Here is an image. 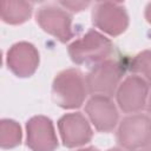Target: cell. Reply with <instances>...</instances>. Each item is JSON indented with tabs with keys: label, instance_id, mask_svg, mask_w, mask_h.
<instances>
[{
	"label": "cell",
	"instance_id": "1",
	"mask_svg": "<svg viewBox=\"0 0 151 151\" xmlns=\"http://www.w3.org/2000/svg\"><path fill=\"white\" fill-rule=\"evenodd\" d=\"M68 55L77 65H98L107 60L112 52V41L97 29H88L83 37L70 44Z\"/></svg>",
	"mask_w": 151,
	"mask_h": 151
},
{
	"label": "cell",
	"instance_id": "2",
	"mask_svg": "<svg viewBox=\"0 0 151 151\" xmlns=\"http://www.w3.org/2000/svg\"><path fill=\"white\" fill-rule=\"evenodd\" d=\"M87 96L86 81L78 68H67L59 72L52 84V97L61 109L72 110L83 105Z\"/></svg>",
	"mask_w": 151,
	"mask_h": 151
},
{
	"label": "cell",
	"instance_id": "3",
	"mask_svg": "<svg viewBox=\"0 0 151 151\" xmlns=\"http://www.w3.org/2000/svg\"><path fill=\"white\" fill-rule=\"evenodd\" d=\"M116 137L117 143L124 150L146 149L151 145V119L142 113L127 116L119 123Z\"/></svg>",
	"mask_w": 151,
	"mask_h": 151
},
{
	"label": "cell",
	"instance_id": "4",
	"mask_svg": "<svg viewBox=\"0 0 151 151\" xmlns=\"http://www.w3.org/2000/svg\"><path fill=\"white\" fill-rule=\"evenodd\" d=\"M124 76V67L114 59H107L96 66L87 73L85 81L87 92L92 96L112 97L116 94L120 80Z\"/></svg>",
	"mask_w": 151,
	"mask_h": 151
},
{
	"label": "cell",
	"instance_id": "5",
	"mask_svg": "<svg viewBox=\"0 0 151 151\" xmlns=\"http://www.w3.org/2000/svg\"><path fill=\"white\" fill-rule=\"evenodd\" d=\"M92 22L101 32L110 37H118L129 26L126 8L119 2H97L92 9Z\"/></svg>",
	"mask_w": 151,
	"mask_h": 151
},
{
	"label": "cell",
	"instance_id": "6",
	"mask_svg": "<svg viewBox=\"0 0 151 151\" xmlns=\"http://www.w3.org/2000/svg\"><path fill=\"white\" fill-rule=\"evenodd\" d=\"M35 20L45 32L57 38L60 42H67L73 38L72 15L58 5L41 6L35 14Z\"/></svg>",
	"mask_w": 151,
	"mask_h": 151
},
{
	"label": "cell",
	"instance_id": "7",
	"mask_svg": "<svg viewBox=\"0 0 151 151\" xmlns=\"http://www.w3.org/2000/svg\"><path fill=\"white\" fill-rule=\"evenodd\" d=\"M149 84L137 74L126 77L116 92L119 109L124 113H138L144 110L149 98Z\"/></svg>",
	"mask_w": 151,
	"mask_h": 151
},
{
	"label": "cell",
	"instance_id": "8",
	"mask_svg": "<svg viewBox=\"0 0 151 151\" xmlns=\"http://www.w3.org/2000/svg\"><path fill=\"white\" fill-rule=\"evenodd\" d=\"M61 142L66 147H77L91 142L93 132L86 117L80 112L66 113L58 120Z\"/></svg>",
	"mask_w": 151,
	"mask_h": 151
},
{
	"label": "cell",
	"instance_id": "9",
	"mask_svg": "<svg viewBox=\"0 0 151 151\" xmlns=\"http://www.w3.org/2000/svg\"><path fill=\"white\" fill-rule=\"evenodd\" d=\"M26 145L32 151H54L58 138L52 120L45 116H34L26 123Z\"/></svg>",
	"mask_w": 151,
	"mask_h": 151
},
{
	"label": "cell",
	"instance_id": "10",
	"mask_svg": "<svg viewBox=\"0 0 151 151\" xmlns=\"http://www.w3.org/2000/svg\"><path fill=\"white\" fill-rule=\"evenodd\" d=\"M6 64L14 76L19 78L31 77L39 66V52L31 42H15L7 51Z\"/></svg>",
	"mask_w": 151,
	"mask_h": 151
},
{
	"label": "cell",
	"instance_id": "11",
	"mask_svg": "<svg viewBox=\"0 0 151 151\" xmlns=\"http://www.w3.org/2000/svg\"><path fill=\"white\" fill-rule=\"evenodd\" d=\"M85 112L99 132H111L118 124V110L110 97L92 96L85 105Z\"/></svg>",
	"mask_w": 151,
	"mask_h": 151
},
{
	"label": "cell",
	"instance_id": "12",
	"mask_svg": "<svg viewBox=\"0 0 151 151\" xmlns=\"http://www.w3.org/2000/svg\"><path fill=\"white\" fill-rule=\"evenodd\" d=\"M1 20L8 25L26 22L33 11V5L27 1H1Z\"/></svg>",
	"mask_w": 151,
	"mask_h": 151
},
{
	"label": "cell",
	"instance_id": "13",
	"mask_svg": "<svg viewBox=\"0 0 151 151\" xmlns=\"http://www.w3.org/2000/svg\"><path fill=\"white\" fill-rule=\"evenodd\" d=\"M21 127L13 119H1L0 122V146L13 149L21 143Z\"/></svg>",
	"mask_w": 151,
	"mask_h": 151
},
{
	"label": "cell",
	"instance_id": "14",
	"mask_svg": "<svg viewBox=\"0 0 151 151\" xmlns=\"http://www.w3.org/2000/svg\"><path fill=\"white\" fill-rule=\"evenodd\" d=\"M130 71L142 77L151 86V50L139 52L130 63Z\"/></svg>",
	"mask_w": 151,
	"mask_h": 151
},
{
	"label": "cell",
	"instance_id": "15",
	"mask_svg": "<svg viewBox=\"0 0 151 151\" xmlns=\"http://www.w3.org/2000/svg\"><path fill=\"white\" fill-rule=\"evenodd\" d=\"M59 5L72 12H80L87 8L90 6V2L88 1H59Z\"/></svg>",
	"mask_w": 151,
	"mask_h": 151
},
{
	"label": "cell",
	"instance_id": "16",
	"mask_svg": "<svg viewBox=\"0 0 151 151\" xmlns=\"http://www.w3.org/2000/svg\"><path fill=\"white\" fill-rule=\"evenodd\" d=\"M145 19L149 24H151V2H149L145 7Z\"/></svg>",
	"mask_w": 151,
	"mask_h": 151
},
{
	"label": "cell",
	"instance_id": "17",
	"mask_svg": "<svg viewBox=\"0 0 151 151\" xmlns=\"http://www.w3.org/2000/svg\"><path fill=\"white\" fill-rule=\"evenodd\" d=\"M146 112H147V116H149V118L151 119V94L149 96V98H147V103H146Z\"/></svg>",
	"mask_w": 151,
	"mask_h": 151
},
{
	"label": "cell",
	"instance_id": "18",
	"mask_svg": "<svg viewBox=\"0 0 151 151\" xmlns=\"http://www.w3.org/2000/svg\"><path fill=\"white\" fill-rule=\"evenodd\" d=\"M76 151H99L97 147L94 146H88V147H84V149H79V150H76Z\"/></svg>",
	"mask_w": 151,
	"mask_h": 151
},
{
	"label": "cell",
	"instance_id": "19",
	"mask_svg": "<svg viewBox=\"0 0 151 151\" xmlns=\"http://www.w3.org/2000/svg\"><path fill=\"white\" fill-rule=\"evenodd\" d=\"M107 151H123V150L119 149V147H112V149H109Z\"/></svg>",
	"mask_w": 151,
	"mask_h": 151
},
{
	"label": "cell",
	"instance_id": "20",
	"mask_svg": "<svg viewBox=\"0 0 151 151\" xmlns=\"http://www.w3.org/2000/svg\"><path fill=\"white\" fill-rule=\"evenodd\" d=\"M137 151H151V149H140V150H137Z\"/></svg>",
	"mask_w": 151,
	"mask_h": 151
}]
</instances>
